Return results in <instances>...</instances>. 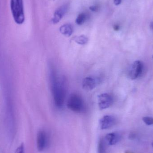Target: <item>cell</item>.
I'll list each match as a JSON object with an SVG mask.
<instances>
[{
	"mask_svg": "<svg viewBox=\"0 0 153 153\" xmlns=\"http://www.w3.org/2000/svg\"><path fill=\"white\" fill-rule=\"evenodd\" d=\"M116 123V119L115 117L111 115H106L100 120V127L102 130L109 129L112 127Z\"/></svg>",
	"mask_w": 153,
	"mask_h": 153,
	"instance_id": "obj_7",
	"label": "cell"
},
{
	"mask_svg": "<svg viewBox=\"0 0 153 153\" xmlns=\"http://www.w3.org/2000/svg\"><path fill=\"white\" fill-rule=\"evenodd\" d=\"M10 8L15 22L22 24L25 19L23 0H10Z\"/></svg>",
	"mask_w": 153,
	"mask_h": 153,
	"instance_id": "obj_2",
	"label": "cell"
},
{
	"mask_svg": "<svg viewBox=\"0 0 153 153\" xmlns=\"http://www.w3.org/2000/svg\"><path fill=\"white\" fill-rule=\"evenodd\" d=\"M143 65L140 61H136L133 63L128 71V76L132 80L136 79L139 77L143 71Z\"/></svg>",
	"mask_w": 153,
	"mask_h": 153,
	"instance_id": "obj_5",
	"label": "cell"
},
{
	"mask_svg": "<svg viewBox=\"0 0 153 153\" xmlns=\"http://www.w3.org/2000/svg\"><path fill=\"white\" fill-rule=\"evenodd\" d=\"M104 138L108 145H115L120 141L121 135L119 133L113 132L107 134Z\"/></svg>",
	"mask_w": 153,
	"mask_h": 153,
	"instance_id": "obj_9",
	"label": "cell"
},
{
	"mask_svg": "<svg viewBox=\"0 0 153 153\" xmlns=\"http://www.w3.org/2000/svg\"><path fill=\"white\" fill-rule=\"evenodd\" d=\"M89 8H90V10L93 12L97 11L98 9H99L98 6H96V5H93V6H90Z\"/></svg>",
	"mask_w": 153,
	"mask_h": 153,
	"instance_id": "obj_17",
	"label": "cell"
},
{
	"mask_svg": "<svg viewBox=\"0 0 153 153\" xmlns=\"http://www.w3.org/2000/svg\"><path fill=\"white\" fill-rule=\"evenodd\" d=\"M150 27L153 31V22H151V24H150Z\"/></svg>",
	"mask_w": 153,
	"mask_h": 153,
	"instance_id": "obj_20",
	"label": "cell"
},
{
	"mask_svg": "<svg viewBox=\"0 0 153 153\" xmlns=\"http://www.w3.org/2000/svg\"><path fill=\"white\" fill-rule=\"evenodd\" d=\"M73 39L74 40V42L81 45H85L88 41V38L83 35L74 37Z\"/></svg>",
	"mask_w": 153,
	"mask_h": 153,
	"instance_id": "obj_13",
	"label": "cell"
},
{
	"mask_svg": "<svg viewBox=\"0 0 153 153\" xmlns=\"http://www.w3.org/2000/svg\"><path fill=\"white\" fill-rule=\"evenodd\" d=\"M49 137L48 134L44 130H40L37 136V148L38 151L44 152L48 147Z\"/></svg>",
	"mask_w": 153,
	"mask_h": 153,
	"instance_id": "obj_4",
	"label": "cell"
},
{
	"mask_svg": "<svg viewBox=\"0 0 153 153\" xmlns=\"http://www.w3.org/2000/svg\"><path fill=\"white\" fill-rule=\"evenodd\" d=\"M50 74L51 88L55 104L57 108H61L63 106L65 100L64 86L53 70H52Z\"/></svg>",
	"mask_w": 153,
	"mask_h": 153,
	"instance_id": "obj_1",
	"label": "cell"
},
{
	"mask_svg": "<svg viewBox=\"0 0 153 153\" xmlns=\"http://www.w3.org/2000/svg\"><path fill=\"white\" fill-rule=\"evenodd\" d=\"M112 102L113 98L108 94H102L98 96V105L100 109L104 110L109 108Z\"/></svg>",
	"mask_w": 153,
	"mask_h": 153,
	"instance_id": "obj_6",
	"label": "cell"
},
{
	"mask_svg": "<svg viewBox=\"0 0 153 153\" xmlns=\"http://www.w3.org/2000/svg\"><path fill=\"white\" fill-rule=\"evenodd\" d=\"M97 85V80L93 77H85L82 81L83 88L86 91H91L95 88Z\"/></svg>",
	"mask_w": 153,
	"mask_h": 153,
	"instance_id": "obj_10",
	"label": "cell"
},
{
	"mask_svg": "<svg viewBox=\"0 0 153 153\" xmlns=\"http://www.w3.org/2000/svg\"></svg>",
	"mask_w": 153,
	"mask_h": 153,
	"instance_id": "obj_22",
	"label": "cell"
},
{
	"mask_svg": "<svg viewBox=\"0 0 153 153\" xmlns=\"http://www.w3.org/2000/svg\"><path fill=\"white\" fill-rule=\"evenodd\" d=\"M60 32L65 36L69 37L71 36L73 32V28L71 24H66L61 26L60 28Z\"/></svg>",
	"mask_w": 153,
	"mask_h": 153,
	"instance_id": "obj_11",
	"label": "cell"
},
{
	"mask_svg": "<svg viewBox=\"0 0 153 153\" xmlns=\"http://www.w3.org/2000/svg\"><path fill=\"white\" fill-rule=\"evenodd\" d=\"M152 146L153 147V141H152Z\"/></svg>",
	"mask_w": 153,
	"mask_h": 153,
	"instance_id": "obj_21",
	"label": "cell"
},
{
	"mask_svg": "<svg viewBox=\"0 0 153 153\" xmlns=\"http://www.w3.org/2000/svg\"><path fill=\"white\" fill-rule=\"evenodd\" d=\"M121 0H114V3L116 5H119L121 3Z\"/></svg>",
	"mask_w": 153,
	"mask_h": 153,
	"instance_id": "obj_18",
	"label": "cell"
},
{
	"mask_svg": "<svg viewBox=\"0 0 153 153\" xmlns=\"http://www.w3.org/2000/svg\"><path fill=\"white\" fill-rule=\"evenodd\" d=\"M86 14L84 13H81L78 15L76 18V24L79 25H82L84 23L85 21L86 20Z\"/></svg>",
	"mask_w": 153,
	"mask_h": 153,
	"instance_id": "obj_14",
	"label": "cell"
},
{
	"mask_svg": "<svg viewBox=\"0 0 153 153\" xmlns=\"http://www.w3.org/2000/svg\"><path fill=\"white\" fill-rule=\"evenodd\" d=\"M68 5L64 4L58 8L55 12L52 22L53 24H56L60 21L68 10Z\"/></svg>",
	"mask_w": 153,
	"mask_h": 153,
	"instance_id": "obj_8",
	"label": "cell"
},
{
	"mask_svg": "<svg viewBox=\"0 0 153 153\" xmlns=\"http://www.w3.org/2000/svg\"><path fill=\"white\" fill-rule=\"evenodd\" d=\"M67 107L72 111L81 112L84 108V105L82 98L76 94H73L69 97L67 103Z\"/></svg>",
	"mask_w": 153,
	"mask_h": 153,
	"instance_id": "obj_3",
	"label": "cell"
},
{
	"mask_svg": "<svg viewBox=\"0 0 153 153\" xmlns=\"http://www.w3.org/2000/svg\"><path fill=\"white\" fill-rule=\"evenodd\" d=\"M107 145L104 138L100 139L98 144V153H106Z\"/></svg>",
	"mask_w": 153,
	"mask_h": 153,
	"instance_id": "obj_12",
	"label": "cell"
},
{
	"mask_svg": "<svg viewBox=\"0 0 153 153\" xmlns=\"http://www.w3.org/2000/svg\"><path fill=\"white\" fill-rule=\"evenodd\" d=\"M114 29L115 30H117H117H119L120 29L119 26L118 25H115L114 27Z\"/></svg>",
	"mask_w": 153,
	"mask_h": 153,
	"instance_id": "obj_19",
	"label": "cell"
},
{
	"mask_svg": "<svg viewBox=\"0 0 153 153\" xmlns=\"http://www.w3.org/2000/svg\"><path fill=\"white\" fill-rule=\"evenodd\" d=\"M15 153H25V149L23 143L21 144L15 151Z\"/></svg>",
	"mask_w": 153,
	"mask_h": 153,
	"instance_id": "obj_16",
	"label": "cell"
},
{
	"mask_svg": "<svg viewBox=\"0 0 153 153\" xmlns=\"http://www.w3.org/2000/svg\"><path fill=\"white\" fill-rule=\"evenodd\" d=\"M143 120L147 126H152L153 125V118L151 117H144L143 118Z\"/></svg>",
	"mask_w": 153,
	"mask_h": 153,
	"instance_id": "obj_15",
	"label": "cell"
}]
</instances>
